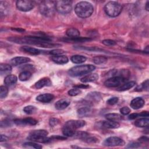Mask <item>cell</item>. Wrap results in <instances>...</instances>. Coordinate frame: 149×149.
Instances as JSON below:
<instances>
[{"mask_svg": "<svg viewBox=\"0 0 149 149\" xmlns=\"http://www.w3.org/2000/svg\"><path fill=\"white\" fill-rule=\"evenodd\" d=\"M52 61L59 65H63L68 62L69 59L65 55H58V56H52L51 57Z\"/></svg>", "mask_w": 149, "mask_h": 149, "instance_id": "18", "label": "cell"}, {"mask_svg": "<svg viewBox=\"0 0 149 149\" xmlns=\"http://www.w3.org/2000/svg\"><path fill=\"white\" fill-rule=\"evenodd\" d=\"M12 66L11 65L7 63H1L0 65V73L1 75L7 74L12 71Z\"/></svg>", "mask_w": 149, "mask_h": 149, "instance_id": "27", "label": "cell"}, {"mask_svg": "<svg viewBox=\"0 0 149 149\" xmlns=\"http://www.w3.org/2000/svg\"><path fill=\"white\" fill-rule=\"evenodd\" d=\"M21 49L26 53H28V54H30L33 55H39L41 52V51L37 48H36L34 47H28V46L22 47Z\"/></svg>", "mask_w": 149, "mask_h": 149, "instance_id": "21", "label": "cell"}, {"mask_svg": "<svg viewBox=\"0 0 149 149\" xmlns=\"http://www.w3.org/2000/svg\"><path fill=\"white\" fill-rule=\"evenodd\" d=\"M17 81V77L14 74H8L5 77L4 83L6 86H10L15 84Z\"/></svg>", "mask_w": 149, "mask_h": 149, "instance_id": "22", "label": "cell"}, {"mask_svg": "<svg viewBox=\"0 0 149 149\" xmlns=\"http://www.w3.org/2000/svg\"><path fill=\"white\" fill-rule=\"evenodd\" d=\"M56 10L62 15L69 13L72 9V1L68 0H61L55 1Z\"/></svg>", "mask_w": 149, "mask_h": 149, "instance_id": "5", "label": "cell"}, {"mask_svg": "<svg viewBox=\"0 0 149 149\" xmlns=\"http://www.w3.org/2000/svg\"><path fill=\"white\" fill-rule=\"evenodd\" d=\"M105 118L107 120L115 121V122H119L121 121L123 119V117L122 115L116 113H109L105 115Z\"/></svg>", "mask_w": 149, "mask_h": 149, "instance_id": "24", "label": "cell"}, {"mask_svg": "<svg viewBox=\"0 0 149 149\" xmlns=\"http://www.w3.org/2000/svg\"><path fill=\"white\" fill-rule=\"evenodd\" d=\"M127 80V79L121 76H112L104 82V85L107 87H117L120 86Z\"/></svg>", "mask_w": 149, "mask_h": 149, "instance_id": "6", "label": "cell"}, {"mask_svg": "<svg viewBox=\"0 0 149 149\" xmlns=\"http://www.w3.org/2000/svg\"><path fill=\"white\" fill-rule=\"evenodd\" d=\"M52 85V82L49 78L43 77L37 81L35 84V87L37 89H40L45 86H51Z\"/></svg>", "mask_w": 149, "mask_h": 149, "instance_id": "15", "label": "cell"}, {"mask_svg": "<svg viewBox=\"0 0 149 149\" xmlns=\"http://www.w3.org/2000/svg\"><path fill=\"white\" fill-rule=\"evenodd\" d=\"M103 144L106 146L114 147V146H121L125 144V141L122 139L116 137L112 136L107 138L103 143Z\"/></svg>", "mask_w": 149, "mask_h": 149, "instance_id": "8", "label": "cell"}, {"mask_svg": "<svg viewBox=\"0 0 149 149\" xmlns=\"http://www.w3.org/2000/svg\"><path fill=\"white\" fill-rule=\"evenodd\" d=\"M24 148H36V149H41L42 148V146L40 144H38L34 141L33 142H26L24 143L23 145Z\"/></svg>", "mask_w": 149, "mask_h": 149, "instance_id": "34", "label": "cell"}, {"mask_svg": "<svg viewBox=\"0 0 149 149\" xmlns=\"http://www.w3.org/2000/svg\"><path fill=\"white\" fill-rule=\"evenodd\" d=\"M74 11L77 16L81 18L90 17L94 12V7L92 4L87 1L78 2L75 7Z\"/></svg>", "mask_w": 149, "mask_h": 149, "instance_id": "1", "label": "cell"}, {"mask_svg": "<svg viewBox=\"0 0 149 149\" xmlns=\"http://www.w3.org/2000/svg\"><path fill=\"white\" fill-rule=\"evenodd\" d=\"M65 52V51L63 49H52L49 51V54L53 56H58V55H61Z\"/></svg>", "mask_w": 149, "mask_h": 149, "instance_id": "41", "label": "cell"}, {"mask_svg": "<svg viewBox=\"0 0 149 149\" xmlns=\"http://www.w3.org/2000/svg\"><path fill=\"white\" fill-rule=\"evenodd\" d=\"M137 91H140L142 90H148V80H146L144 82H143L140 85L136 87V88L134 90Z\"/></svg>", "mask_w": 149, "mask_h": 149, "instance_id": "35", "label": "cell"}, {"mask_svg": "<svg viewBox=\"0 0 149 149\" xmlns=\"http://www.w3.org/2000/svg\"><path fill=\"white\" fill-rule=\"evenodd\" d=\"M108 58L105 56L98 55L95 56L93 58V62L97 65H102L107 62Z\"/></svg>", "mask_w": 149, "mask_h": 149, "instance_id": "32", "label": "cell"}, {"mask_svg": "<svg viewBox=\"0 0 149 149\" xmlns=\"http://www.w3.org/2000/svg\"><path fill=\"white\" fill-rule=\"evenodd\" d=\"M84 141L87 143H95L98 141V139L96 137H93V136H90L88 137H87L84 140Z\"/></svg>", "mask_w": 149, "mask_h": 149, "instance_id": "43", "label": "cell"}, {"mask_svg": "<svg viewBox=\"0 0 149 149\" xmlns=\"http://www.w3.org/2000/svg\"><path fill=\"white\" fill-rule=\"evenodd\" d=\"M148 3H149V1H147V2H146V9L147 10V11H148V9H149V7H148Z\"/></svg>", "mask_w": 149, "mask_h": 149, "instance_id": "56", "label": "cell"}, {"mask_svg": "<svg viewBox=\"0 0 149 149\" xmlns=\"http://www.w3.org/2000/svg\"><path fill=\"white\" fill-rule=\"evenodd\" d=\"M95 66L93 65H82L74 66L68 70V74L72 77H78L88 74L95 70Z\"/></svg>", "mask_w": 149, "mask_h": 149, "instance_id": "2", "label": "cell"}, {"mask_svg": "<svg viewBox=\"0 0 149 149\" xmlns=\"http://www.w3.org/2000/svg\"><path fill=\"white\" fill-rule=\"evenodd\" d=\"M148 115V112L147 111H143L139 113V116H142L144 118H147Z\"/></svg>", "mask_w": 149, "mask_h": 149, "instance_id": "53", "label": "cell"}, {"mask_svg": "<svg viewBox=\"0 0 149 149\" xmlns=\"http://www.w3.org/2000/svg\"><path fill=\"white\" fill-rule=\"evenodd\" d=\"M66 35L69 37V38H75V37H78L80 36V31L76 28L72 27V28H69L66 31Z\"/></svg>", "mask_w": 149, "mask_h": 149, "instance_id": "31", "label": "cell"}, {"mask_svg": "<svg viewBox=\"0 0 149 149\" xmlns=\"http://www.w3.org/2000/svg\"><path fill=\"white\" fill-rule=\"evenodd\" d=\"M139 116V113H133L130 114V115H129L128 118L129 119L132 120V119H134L137 118Z\"/></svg>", "mask_w": 149, "mask_h": 149, "instance_id": "50", "label": "cell"}, {"mask_svg": "<svg viewBox=\"0 0 149 149\" xmlns=\"http://www.w3.org/2000/svg\"><path fill=\"white\" fill-rule=\"evenodd\" d=\"M145 104L144 100L141 97H136L130 102V107L134 109H138L142 108Z\"/></svg>", "mask_w": 149, "mask_h": 149, "instance_id": "14", "label": "cell"}, {"mask_svg": "<svg viewBox=\"0 0 149 149\" xmlns=\"http://www.w3.org/2000/svg\"><path fill=\"white\" fill-rule=\"evenodd\" d=\"M91 112V109L88 107H81L77 109V114L80 117L87 116L90 115Z\"/></svg>", "mask_w": 149, "mask_h": 149, "instance_id": "25", "label": "cell"}, {"mask_svg": "<svg viewBox=\"0 0 149 149\" xmlns=\"http://www.w3.org/2000/svg\"><path fill=\"white\" fill-rule=\"evenodd\" d=\"M118 100H119V98L116 97H111L109 99H108L107 101V104H108L109 105H113L115 104H116L118 102Z\"/></svg>", "mask_w": 149, "mask_h": 149, "instance_id": "44", "label": "cell"}, {"mask_svg": "<svg viewBox=\"0 0 149 149\" xmlns=\"http://www.w3.org/2000/svg\"><path fill=\"white\" fill-rule=\"evenodd\" d=\"M11 125L10 121L7 119H5L4 120H2L1 122V126L2 127H6V126H9Z\"/></svg>", "mask_w": 149, "mask_h": 149, "instance_id": "48", "label": "cell"}, {"mask_svg": "<svg viewBox=\"0 0 149 149\" xmlns=\"http://www.w3.org/2000/svg\"><path fill=\"white\" fill-rule=\"evenodd\" d=\"M34 2L32 1L19 0L16 2V6L18 10L22 12H28L33 9L34 7Z\"/></svg>", "mask_w": 149, "mask_h": 149, "instance_id": "7", "label": "cell"}, {"mask_svg": "<svg viewBox=\"0 0 149 149\" xmlns=\"http://www.w3.org/2000/svg\"><path fill=\"white\" fill-rule=\"evenodd\" d=\"M140 146V143L137 142H131L128 144L127 147V148H137Z\"/></svg>", "mask_w": 149, "mask_h": 149, "instance_id": "47", "label": "cell"}, {"mask_svg": "<svg viewBox=\"0 0 149 149\" xmlns=\"http://www.w3.org/2000/svg\"><path fill=\"white\" fill-rule=\"evenodd\" d=\"M122 10V6L115 1H109L104 6V11L107 15L110 17H116L118 16Z\"/></svg>", "mask_w": 149, "mask_h": 149, "instance_id": "3", "label": "cell"}, {"mask_svg": "<svg viewBox=\"0 0 149 149\" xmlns=\"http://www.w3.org/2000/svg\"><path fill=\"white\" fill-rule=\"evenodd\" d=\"M36 108L33 105H28L23 108V111L27 114H33L36 111Z\"/></svg>", "mask_w": 149, "mask_h": 149, "instance_id": "37", "label": "cell"}, {"mask_svg": "<svg viewBox=\"0 0 149 149\" xmlns=\"http://www.w3.org/2000/svg\"><path fill=\"white\" fill-rule=\"evenodd\" d=\"M27 139L32 141L41 143H49L52 140L51 137H47V136H36V135H30V134H29V136L27 137Z\"/></svg>", "mask_w": 149, "mask_h": 149, "instance_id": "10", "label": "cell"}, {"mask_svg": "<svg viewBox=\"0 0 149 149\" xmlns=\"http://www.w3.org/2000/svg\"><path fill=\"white\" fill-rule=\"evenodd\" d=\"M86 99L87 100V102H90V103L94 102H99L101 99V95L98 92H91L87 95V96L86 97Z\"/></svg>", "mask_w": 149, "mask_h": 149, "instance_id": "13", "label": "cell"}, {"mask_svg": "<svg viewBox=\"0 0 149 149\" xmlns=\"http://www.w3.org/2000/svg\"><path fill=\"white\" fill-rule=\"evenodd\" d=\"M54 98V95L53 94L49 93H45L42 94L38 95L36 97V100L39 102H43V103H48L51 101Z\"/></svg>", "mask_w": 149, "mask_h": 149, "instance_id": "16", "label": "cell"}, {"mask_svg": "<svg viewBox=\"0 0 149 149\" xmlns=\"http://www.w3.org/2000/svg\"><path fill=\"white\" fill-rule=\"evenodd\" d=\"M13 30H15V31H17L19 32H23L24 31V29H22L21 28H15V29H12Z\"/></svg>", "mask_w": 149, "mask_h": 149, "instance_id": "55", "label": "cell"}, {"mask_svg": "<svg viewBox=\"0 0 149 149\" xmlns=\"http://www.w3.org/2000/svg\"><path fill=\"white\" fill-rule=\"evenodd\" d=\"M70 103V101L68 99H61L56 101L55 104V107L58 110H62L67 108L69 105Z\"/></svg>", "mask_w": 149, "mask_h": 149, "instance_id": "17", "label": "cell"}, {"mask_svg": "<svg viewBox=\"0 0 149 149\" xmlns=\"http://www.w3.org/2000/svg\"><path fill=\"white\" fill-rule=\"evenodd\" d=\"M120 113L123 115H127L130 112V109L127 107H123L120 109Z\"/></svg>", "mask_w": 149, "mask_h": 149, "instance_id": "45", "label": "cell"}, {"mask_svg": "<svg viewBox=\"0 0 149 149\" xmlns=\"http://www.w3.org/2000/svg\"><path fill=\"white\" fill-rule=\"evenodd\" d=\"M59 119L57 118H51L49 121V123L51 126H55L59 123Z\"/></svg>", "mask_w": 149, "mask_h": 149, "instance_id": "46", "label": "cell"}, {"mask_svg": "<svg viewBox=\"0 0 149 149\" xmlns=\"http://www.w3.org/2000/svg\"><path fill=\"white\" fill-rule=\"evenodd\" d=\"M65 124L76 130V129L84 126L86 122L83 120H70L67 121Z\"/></svg>", "mask_w": 149, "mask_h": 149, "instance_id": "12", "label": "cell"}, {"mask_svg": "<svg viewBox=\"0 0 149 149\" xmlns=\"http://www.w3.org/2000/svg\"><path fill=\"white\" fill-rule=\"evenodd\" d=\"M98 79V75L97 73H90L84 76L80 79V81L83 83L92 82L97 80Z\"/></svg>", "mask_w": 149, "mask_h": 149, "instance_id": "20", "label": "cell"}, {"mask_svg": "<svg viewBox=\"0 0 149 149\" xmlns=\"http://www.w3.org/2000/svg\"><path fill=\"white\" fill-rule=\"evenodd\" d=\"M63 41L69 42H87L91 40V38L90 37H75V38H65L62 39Z\"/></svg>", "mask_w": 149, "mask_h": 149, "instance_id": "19", "label": "cell"}, {"mask_svg": "<svg viewBox=\"0 0 149 149\" xmlns=\"http://www.w3.org/2000/svg\"><path fill=\"white\" fill-rule=\"evenodd\" d=\"M81 93V91L80 90V89L74 88V87H73V88L70 89V90L68 91V94L70 96H76L80 94Z\"/></svg>", "mask_w": 149, "mask_h": 149, "instance_id": "40", "label": "cell"}, {"mask_svg": "<svg viewBox=\"0 0 149 149\" xmlns=\"http://www.w3.org/2000/svg\"><path fill=\"white\" fill-rule=\"evenodd\" d=\"M136 84V82L134 81H130L129 82H125L123 84H122L118 88V91H123L125 90H129L130 88L133 87Z\"/></svg>", "mask_w": 149, "mask_h": 149, "instance_id": "30", "label": "cell"}, {"mask_svg": "<svg viewBox=\"0 0 149 149\" xmlns=\"http://www.w3.org/2000/svg\"><path fill=\"white\" fill-rule=\"evenodd\" d=\"M51 139H56V140H65L66 137H63V136H53L51 137Z\"/></svg>", "mask_w": 149, "mask_h": 149, "instance_id": "52", "label": "cell"}, {"mask_svg": "<svg viewBox=\"0 0 149 149\" xmlns=\"http://www.w3.org/2000/svg\"><path fill=\"white\" fill-rule=\"evenodd\" d=\"M102 125L108 129H116L119 127L120 124L118 122L107 120L102 122Z\"/></svg>", "mask_w": 149, "mask_h": 149, "instance_id": "26", "label": "cell"}, {"mask_svg": "<svg viewBox=\"0 0 149 149\" xmlns=\"http://www.w3.org/2000/svg\"><path fill=\"white\" fill-rule=\"evenodd\" d=\"M8 140V137L3 134H1L0 136V141L1 142H3V141H5L6 140Z\"/></svg>", "mask_w": 149, "mask_h": 149, "instance_id": "54", "label": "cell"}, {"mask_svg": "<svg viewBox=\"0 0 149 149\" xmlns=\"http://www.w3.org/2000/svg\"><path fill=\"white\" fill-rule=\"evenodd\" d=\"M88 87H89L88 85H86L84 84H79V85H75L73 86V87H74V88H79V89H81V88L86 89V88H87Z\"/></svg>", "mask_w": 149, "mask_h": 149, "instance_id": "49", "label": "cell"}, {"mask_svg": "<svg viewBox=\"0 0 149 149\" xmlns=\"http://www.w3.org/2000/svg\"><path fill=\"white\" fill-rule=\"evenodd\" d=\"M8 93V88L6 86H1L0 87V98H5Z\"/></svg>", "mask_w": 149, "mask_h": 149, "instance_id": "39", "label": "cell"}, {"mask_svg": "<svg viewBox=\"0 0 149 149\" xmlns=\"http://www.w3.org/2000/svg\"><path fill=\"white\" fill-rule=\"evenodd\" d=\"M74 136H75L76 138L84 140L87 137L89 136V134L85 132H77L75 133Z\"/></svg>", "mask_w": 149, "mask_h": 149, "instance_id": "38", "label": "cell"}, {"mask_svg": "<svg viewBox=\"0 0 149 149\" xmlns=\"http://www.w3.org/2000/svg\"><path fill=\"white\" fill-rule=\"evenodd\" d=\"M31 61V59L28 57L24 56H16L13 58L10 61V65L12 66H17L22 63H25L29 62Z\"/></svg>", "mask_w": 149, "mask_h": 149, "instance_id": "11", "label": "cell"}, {"mask_svg": "<svg viewBox=\"0 0 149 149\" xmlns=\"http://www.w3.org/2000/svg\"><path fill=\"white\" fill-rule=\"evenodd\" d=\"M102 43L107 46H113L116 44V42L115 41L112 40H109V39L102 40Z\"/></svg>", "mask_w": 149, "mask_h": 149, "instance_id": "42", "label": "cell"}, {"mask_svg": "<svg viewBox=\"0 0 149 149\" xmlns=\"http://www.w3.org/2000/svg\"><path fill=\"white\" fill-rule=\"evenodd\" d=\"M32 74L29 71V70H24L23 72H22L19 75V79L20 80V81H26L27 80H29Z\"/></svg>", "mask_w": 149, "mask_h": 149, "instance_id": "33", "label": "cell"}, {"mask_svg": "<svg viewBox=\"0 0 149 149\" xmlns=\"http://www.w3.org/2000/svg\"><path fill=\"white\" fill-rule=\"evenodd\" d=\"M149 123V119L148 118H142L135 121L134 125L139 127H147Z\"/></svg>", "mask_w": 149, "mask_h": 149, "instance_id": "28", "label": "cell"}, {"mask_svg": "<svg viewBox=\"0 0 149 149\" xmlns=\"http://www.w3.org/2000/svg\"><path fill=\"white\" fill-rule=\"evenodd\" d=\"M40 13L47 17L53 15L56 10L55 2L52 1H44L41 2L39 5Z\"/></svg>", "mask_w": 149, "mask_h": 149, "instance_id": "4", "label": "cell"}, {"mask_svg": "<svg viewBox=\"0 0 149 149\" xmlns=\"http://www.w3.org/2000/svg\"><path fill=\"white\" fill-rule=\"evenodd\" d=\"M86 59H87V58L86 56L81 55H74L70 58L71 61L73 63H76V64L82 63L86 61Z\"/></svg>", "mask_w": 149, "mask_h": 149, "instance_id": "29", "label": "cell"}, {"mask_svg": "<svg viewBox=\"0 0 149 149\" xmlns=\"http://www.w3.org/2000/svg\"><path fill=\"white\" fill-rule=\"evenodd\" d=\"M75 130L68 125L65 124L62 128V133L65 136L72 137L75 134Z\"/></svg>", "mask_w": 149, "mask_h": 149, "instance_id": "23", "label": "cell"}, {"mask_svg": "<svg viewBox=\"0 0 149 149\" xmlns=\"http://www.w3.org/2000/svg\"><path fill=\"white\" fill-rule=\"evenodd\" d=\"M48 134V132L44 129H38V130H34L31 131L29 134L30 135H36V136H47Z\"/></svg>", "mask_w": 149, "mask_h": 149, "instance_id": "36", "label": "cell"}, {"mask_svg": "<svg viewBox=\"0 0 149 149\" xmlns=\"http://www.w3.org/2000/svg\"><path fill=\"white\" fill-rule=\"evenodd\" d=\"M148 138L146 136H143L141 137L140 139H139V141H140L141 143H146V142H148Z\"/></svg>", "mask_w": 149, "mask_h": 149, "instance_id": "51", "label": "cell"}, {"mask_svg": "<svg viewBox=\"0 0 149 149\" xmlns=\"http://www.w3.org/2000/svg\"><path fill=\"white\" fill-rule=\"evenodd\" d=\"M13 122L16 125L20 126H24L26 125H35L37 123V120L32 118L16 119L13 120Z\"/></svg>", "mask_w": 149, "mask_h": 149, "instance_id": "9", "label": "cell"}]
</instances>
